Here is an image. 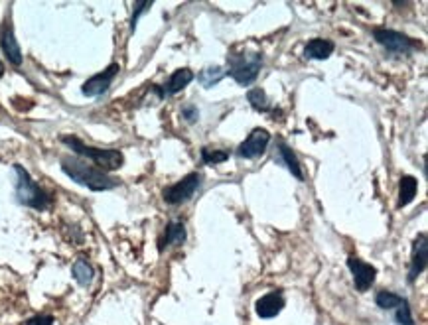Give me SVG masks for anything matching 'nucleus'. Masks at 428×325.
<instances>
[{
    "label": "nucleus",
    "mask_w": 428,
    "mask_h": 325,
    "mask_svg": "<svg viewBox=\"0 0 428 325\" xmlns=\"http://www.w3.org/2000/svg\"><path fill=\"white\" fill-rule=\"evenodd\" d=\"M223 77H225V69L220 68V65H208V68L199 71L198 81L201 87L211 89L213 85H218Z\"/></svg>",
    "instance_id": "nucleus-18"
},
{
    "label": "nucleus",
    "mask_w": 428,
    "mask_h": 325,
    "mask_svg": "<svg viewBox=\"0 0 428 325\" xmlns=\"http://www.w3.org/2000/svg\"><path fill=\"white\" fill-rule=\"evenodd\" d=\"M184 117L188 118V120H196V118H198V110H196V108H191V107L184 108Z\"/></svg>",
    "instance_id": "nucleus-26"
},
{
    "label": "nucleus",
    "mask_w": 428,
    "mask_h": 325,
    "mask_svg": "<svg viewBox=\"0 0 428 325\" xmlns=\"http://www.w3.org/2000/svg\"><path fill=\"white\" fill-rule=\"evenodd\" d=\"M186 241V227H184V223H180V221H174V223H170L168 227H166V233H164V236L160 238V250L164 248V246L168 245H182Z\"/></svg>",
    "instance_id": "nucleus-15"
},
{
    "label": "nucleus",
    "mask_w": 428,
    "mask_h": 325,
    "mask_svg": "<svg viewBox=\"0 0 428 325\" xmlns=\"http://www.w3.org/2000/svg\"><path fill=\"white\" fill-rule=\"evenodd\" d=\"M229 158V152L227 150H209V148H201V160H203V164H208V166H215V164H221V162H225Z\"/></svg>",
    "instance_id": "nucleus-20"
},
{
    "label": "nucleus",
    "mask_w": 428,
    "mask_h": 325,
    "mask_svg": "<svg viewBox=\"0 0 428 325\" xmlns=\"http://www.w3.org/2000/svg\"><path fill=\"white\" fill-rule=\"evenodd\" d=\"M375 302H377V305L381 310H395V307L401 305L403 298L397 294H393V292H379L377 298H375Z\"/></svg>",
    "instance_id": "nucleus-21"
},
{
    "label": "nucleus",
    "mask_w": 428,
    "mask_h": 325,
    "mask_svg": "<svg viewBox=\"0 0 428 325\" xmlns=\"http://www.w3.org/2000/svg\"><path fill=\"white\" fill-rule=\"evenodd\" d=\"M4 75V68H2V63H0V77Z\"/></svg>",
    "instance_id": "nucleus-27"
},
{
    "label": "nucleus",
    "mask_w": 428,
    "mask_h": 325,
    "mask_svg": "<svg viewBox=\"0 0 428 325\" xmlns=\"http://www.w3.org/2000/svg\"><path fill=\"white\" fill-rule=\"evenodd\" d=\"M14 174H16V199L20 201L22 205L32 207V209H48L51 203V197L42 189L30 174L22 166H14Z\"/></svg>",
    "instance_id": "nucleus-3"
},
{
    "label": "nucleus",
    "mask_w": 428,
    "mask_h": 325,
    "mask_svg": "<svg viewBox=\"0 0 428 325\" xmlns=\"http://www.w3.org/2000/svg\"><path fill=\"white\" fill-rule=\"evenodd\" d=\"M279 156L282 160V164L289 167L290 174L296 177V179H304V174H302V167L298 164V158L292 152V148H289L284 142H279Z\"/></svg>",
    "instance_id": "nucleus-16"
},
{
    "label": "nucleus",
    "mask_w": 428,
    "mask_h": 325,
    "mask_svg": "<svg viewBox=\"0 0 428 325\" xmlns=\"http://www.w3.org/2000/svg\"><path fill=\"white\" fill-rule=\"evenodd\" d=\"M61 142H63L65 146H70L75 154H80V156L83 158H89L91 162H93V164L97 166V170H101V172H115V170H119V167L122 166V162H125V158H122L119 150H103V148L87 146V144H83L80 138L75 136H63L61 138Z\"/></svg>",
    "instance_id": "nucleus-2"
},
{
    "label": "nucleus",
    "mask_w": 428,
    "mask_h": 325,
    "mask_svg": "<svg viewBox=\"0 0 428 325\" xmlns=\"http://www.w3.org/2000/svg\"><path fill=\"white\" fill-rule=\"evenodd\" d=\"M117 73H119V63H111L105 71L93 75V77L87 79L83 83V87H81L83 95H87V97H99V95H103L111 87V83H113V79L117 77Z\"/></svg>",
    "instance_id": "nucleus-8"
},
{
    "label": "nucleus",
    "mask_w": 428,
    "mask_h": 325,
    "mask_svg": "<svg viewBox=\"0 0 428 325\" xmlns=\"http://www.w3.org/2000/svg\"><path fill=\"white\" fill-rule=\"evenodd\" d=\"M247 98H249V103L257 108V110H267V108L270 107L269 98H267V95H265L263 89H253V91H249Z\"/></svg>",
    "instance_id": "nucleus-22"
},
{
    "label": "nucleus",
    "mask_w": 428,
    "mask_h": 325,
    "mask_svg": "<svg viewBox=\"0 0 428 325\" xmlns=\"http://www.w3.org/2000/svg\"><path fill=\"white\" fill-rule=\"evenodd\" d=\"M93 268H91V265L87 262V260H77L75 265H73V278L80 282L81 286H89L91 280H93Z\"/></svg>",
    "instance_id": "nucleus-19"
},
{
    "label": "nucleus",
    "mask_w": 428,
    "mask_h": 325,
    "mask_svg": "<svg viewBox=\"0 0 428 325\" xmlns=\"http://www.w3.org/2000/svg\"><path fill=\"white\" fill-rule=\"evenodd\" d=\"M348 266L349 270H351L353 282H355V288H358L359 292L369 290L371 284H373V280H375V276H377V270L371 265H367V262H363V260H359V258H353V256L348 258Z\"/></svg>",
    "instance_id": "nucleus-10"
},
{
    "label": "nucleus",
    "mask_w": 428,
    "mask_h": 325,
    "mask_svg": "<svg viewBox=\"0 0 428 325\" xmlns=\"http://www.w3.org/2000/svg\"><path fill=\"white\" fill-rule=\"evenodd\" d=\"M61 170L71 177L75 184L85 186L91 191H109L113 187L119 186V179L107 176L97 167L85 164L80 158H63L61 160Z\"/></svg>",
    "instance_id": "nucleus-1"
},
{
    "label": "nucleus",
    "mask_w": 428,
    "mask_h": 325,
    "mask_svg": "<svg viewBox=\"0 0 428 325\" xmlns=\"http://www.w3.org/2000/svg\"><path fill=\"white\" fill-rule=\"evenodd\" d=\"M199 184H201V176H199L198 172H191V174H188L182 181H178L176 186L168 187V189L164 191L166 203H170V205H180V203L188 201V199H191L194 193L198 191Z\"/></svg>",
    "instance_id": "nucleus-6"
},
{
    "label": "nucleus",
    "mask_w": 428,
    "mask_h": 325,
    "mask_svg": "<svg viewBox=\"0 0 428 325\" xmlns=\"http://www.w3.org/2000/svg\"><path fill=\"white\" fill-rule=\"evenodd\" d=\"M373 38L377 39L379 44L391 53H410V51L420 48L417 39L408 38V36L401 34V32H395V30H375Z\"/></svg>",
    "instance_id": "nucleus-5"
},
{
    "label": "nucleus",
    "mask_w": 428,
    "mask_h": 325,
    "mask_svg": "<svg viewBox=\"0 0 428 325\" xmlns=\"http://www.w3.org/2000/svg\"><path fill=\"white\" fill-rule=\"evenodd\" d=\"M427 268V235H418V238L413 245V260H410V272H408V282H415L418 276Z\"/></svg>",
    "instance_id": "nucleus-11"
},
{
    "label": "nucleus",
    "mask_w": 428,
    "mask_h": 325,
    "mask_svg": "<svg viewBox=\"0 0 428 325\" xmlns=\"http://www.w3.org/2000/svg\"><path fill=\"white\" fill-rule=\"evenodd\" d=\"M0 48L4 51L6 59L11 61L12 65L20 68L22 65V51L18 42H16V36H14V28H12L11 18H6L0 26Z\"/></svg>",
    "instance_id": "nucleus-9"
},
{
    "label": "nucleus",
    "mask_w": 428,
    "mask_h": 325,
    "mask_svg": "<svg viewBox=\"0 0 428 325\" xmlns=\"http://www.w3.org/2000/svg\"><path fill=\"white\" fill-rule=\"evenodd\" d=\"M334 53V44L329 39L314 38L306 44V58L310 59H326Z\"/></svg>",
    "instance_id": "nucleus-14"
},
{
    "label": "nucleus",
    "mask_w": 428,
    "mask_h": 325,
    "mask_svg": "<svg viewBox=\"0 0 428 325\" xmlns=\"http://www.w3.org/2000/svg\"><path fill=\"white\" fill-rule=\"evenodd\" d=\"M191 79H194L191 69L182 68L170 75L168 83H166L164 87H154V89L158 91L160 97H168V95H174V93H178V91H182L184 87H188L189 83H191Z\"/></svg>",
    "instance_id": "nucleus-12"
},
{
    "label": "nucleus",
    "mask_w": 428,
    "mask_h": 325,
    "mask_svg": "<svg viewBox=\"0 0 428 325\" xmlns=\"http://www.w3.org/2000/svg\"><path fill=\"white\" fill-rule=\"evenodd\" d=\"M282 307H284V298H282L280 292H270V294L263 295L259 302H257V305H255L257 315H259V317H265V319L275 317Z\"/></svg>",
    "instance_id": "nucleus-13"
},
{
    "label": "nucleus",
    "mask_w": 428,
    "mask_h": 325,
    "mask_svg": "<svg viewBox=\"0 0 428 325\" xmlns=\"http://www.w3.org/2000/svg\"><path fill=\"white\" fill-rule=\"evenodd\" d=\"M270 134L265 128H255L249 136L245 138V142H241V146L237 148V156L243 160H253L259 158L260 154H265V150L269 146Z\"/></svg>",
    "instance_id": "nucleus-7"
},
{
    "label": "nucleus",
    "mask_w": 428,
    "mask_h": 325,
    "mask_svg": "<svg viewBox=\"0 0 428 325\" xmlns=\"http://www.w3.org/2000/svg\"><path fill=\"white\" fill-rule=\"evenodd\" d=\"M260 68H263V56L260 53H257V51H239V53H231L229 56L227 73L239 85H251L259 75Z\"/></svg>",
    "instance_id": "nucleus-4"
},
{
    "label": "nucleus",
    "mask_w": 428,
    "mask_h": 325,
    "mask_svg": "<svg viewBox=\"0 0 428 325\" xmlns=\"http://www.w3.org/2000/svg\"><path fill=\"white\" fill-rule=\"evenodd\" d=\"M26 325H54V317L51 315H34L26 321Z\"/></svg>",
    "instance_id": "nucleus-25"
},
{
    "label": "nucleus",
    "mask_w": 428,
    "mask_h": 325,
    "mask_svg": "<svg viewBox=\"0 0 428 325\" xmlns=\"http://www.w3.org/2000/svg\"><path fill=\"white\" fill-rule=\"evenodd\" d=\"M150 6H152V2H139V4L134 6V12H132V20H130V28H132V32H134V28H137V22H139L140 14H142L144 10H149Z\"/></svg>",
    "instance_id": "nucleus-24"
},
{
    "label": "nucleus",
    "mask_w": 428,
    "mask_h": 325,
    "mask_svg": "<svg viewBox=\"0 0 428 325\" xmlns=\"http://www.w3.org/2000/svg\"><path fill=\"white\" fill-rule=\"evenodd\" d=\"M397 324L398 325H415V319L410 315V307H408V302L403 298V302L397 307Z\"/></svg>",
    "instance_id": "nucleus-23"
},
{
    "label": "nucleus",
    "mask_w": 428,
    "mask_h": 325,
    "mask_svg": "<svg viewBox=\"0 0 428 325\" xmlns=\"http://www.w3.org/2000/svg\"><path fill=\"white\" fill-rule=\"evenodd\" d=\"M401 193H398V207L408 205L415 197H417V189H418V181L417 177L413 176H403L401 177Z\"/></svg>",
    "instance_id": "nucleus-17"
}]
</instances>
